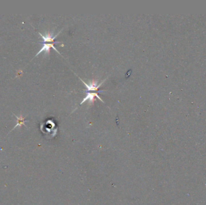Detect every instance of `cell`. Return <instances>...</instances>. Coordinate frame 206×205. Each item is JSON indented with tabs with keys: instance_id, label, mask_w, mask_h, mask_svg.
Instances as JSON below:
<instances>
[{
	"instance_id": "1",
	"label": "cell",
	"mask_w": 206,
	"mask_h": 205,
	"mask_svg": "<svg viewBox=\"0 0 206 205\" xmlns=\"http://www.w3.org/2000/svg\"><path fill=\"white\" fill-rule=\"evenodd\" d=\"M80 79L81 80L82 82H83V83L86 85V88H87L86 91H97V92H101V91H99V90H98V89L100 87V86H101V85L103 84L105 80H106V79H105L101 83H100L98 85L97 82H95V81H93L91 83H90L89 84H86V83H85V82L84 81H83L81 79Z\"/></svg>"
},
{
	"instance_id": "2",
	"label": "cell",
	"mask_w": 206,
	"mask_h": 205,
	"mask_svg": "<svg viewBox=\"0 0 206 205\" xmlns=\"http://www.w3.org/2000/svg\"><path fill=\"white\" fill-rule=\"evenodd\" d=\"M95 97H98L100 101L104 103V101L102 100L101 98H100V97L99 96V95H98V94L97 93H90V92L86 91V96L83 99V101H82L80 103V105H81L82 104H83L84 102H85L87 100H89L90 102H93V101H95Z\"/></svg>"
},
{
	"instance_id": "3",
	"label": "cell",
	"mask_w": 206,
	"mask_h": 205,
	"mask_svg": "<svg viewBox=\"0 0 206 205\" xmlns=\"http://www.w3.org/2000/svg\"><path fill=\"white\" fill-rule=\"evenodd\" d=\"M54 45V43H44L42 48L40 49V50L38 52L37 54L36 55V56H35V57L38 56L39 54H40L41 52H43V51H45L46 53H47V54H49L51 48H53L57 52L58 54H59L60 55V53L57 51V49H56V48L55 47Z\"/></svg>"
},
{
	"instance_id": "4",
	"label": "cell",
	"mask_w": 206,
	"mask_h": 205,
	"mask_svg": "<svg viewBox=\"0 0 206 205\" xmlns=\"http://www.w3.org/2000/svg\"><path fill=\"white\" fill-rule=\"evenodd\" d=\"M60 33V31L57 34H56V36H52V33H48L47 34L46 36H43V35L39 33V34L41 36H42V39H43V41L44 42H51L52 43H60L59 42H56L55 41V39L56 37L58 36V34H59Z\"/></svg>"
},
{
	"instance_id": "5",
	"label": "cell",
	"mask_w": 206,
	"mask_h": 205,
	"mask_svg": "<svg viewBox=\"0 0 206 205\" xmlns=\"http://www.w3.org/2000/svg\"><path fill=\"white\" fill-rule=\"evenodd\" d=\"M15 117L17 118V124H16V125L13 128V130H11V131H13L15 128H16L17 127V126L21 127L22 125L25 126V124H24V123L26 122V120H25V118H23V117H22L21 115L20 116L19 118V117L16 116H15Z\"/></svg>"
}]
</instances>
